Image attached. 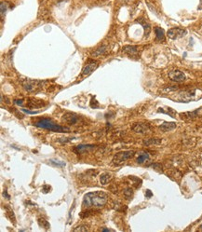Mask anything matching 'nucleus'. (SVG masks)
<instances>
[{"label": "nucleus", "mask_w": 202, "mask_h": 232, "mask_svg": "<svg viewBox=\"0 0 202 232\" xmlns=\"http://www.w3.org/2000/svg\"><path fill=\"white\" fill-rule=\"evenodd\" d=\"M96 145H79L74 148V151L77 154H82L85 153L87 151H90L92 149H94Z\"/></svg>", "instance_id": "obj_10"}, {"label": "nucleus", "mask_w": 202, "mask_h": 232, "mask_svg": "<svg viewBox=\"0 0 202 232\" xmlns=\"http://www.w3.org/2000/svg\"><path fill=\"white\" fill-rule=\"evenodd\" d=\"M49 163L53 164V165H55V166H59V167L65 166V163H64V162H59V161H56V160H49Z\"/></svg>", "instance_id": "obj_25"}, {"label": "nucleus", "mask_w": 202, "mask_h": 232, "mask_svg": "<svg viewBox=\"0 0 202 232\" xmlns=\"http://www.w3.org/2000/svg\"><path fill=\"white\" fill-rule=\"evenodd\" d=\"M160 144H161V139H158V138H151V139H148V140L143 141V145H146V146L153 145H160Z\"/></svg>", "instance_id": "obj_16"}, {"label": "nucleus", "mask_w": 202, "mask_h": 232, "mask_svg": "<svg viewBox=\"0 0 202 232\" xmlns=\"http://www.w3.org/2000/svg\"><path fill=\"white\" fill-rule=\"evenodd\" d=\"M132 194H133V191H132L131 188H126L124 190V197H125L127 200H130L132 197Z\"/></svg>", "instance_id": "obj_23"}, {"label": "nucleus", "mask_w": 202, "mask_h": 232, "mask_svg": "<svg viewBox=\"0 0 202 232\" xmlns=\"http://www.w3.org/2000/svg\"><path fill=\"white\" fill-rule=\"evenodd\" d=\"M102 231H113V230L108 229V228H102Z\"/></svg>", "instance_id": "obj_32"}, {"label": "nucleus", "mask_w": 202, "mask_h": 232, "mask_svg": "<svg viewBox=\"0 0 202 232\" xmlns=\"http://www.w3.org/2000/svg\"><path fill=\"white\" fill-rule=\"evenodd\" d=\"M145 193H146V197H147V198H151V197L153 196V194H152L151 190H146V192H145Z\"/></svg>", "instance_id": "obj_30"}, {"label": "nucleus", "mask_w": 202, "mask_h": 232, "mask_svg": "<svg viewBox=\"0 0 202 232\" xmlns=\"http://www.w3.org/2000/svg\"><path fill=\"white\" fill-rule=\"evenodd\" d=\"M177 125L174 122H164L163 124L159 126V130L161 132H170V131H173L174 129H176Z\"/></svg>", "instance_id": "obj_14"}, {"label": "nucleus", "mask_w": 202, "mask_h": 232, "mask_svg": "<svg viewBox=\"0 0 202 232\" xmlns=\"http://www.w3.org/2000/svg\"><path fill=\"white\" fill-rule=\"evenodd\" d=\"M7 9H8V3L7 2H2L1 3V7H0V9H1V17H4L5 13L7 11Z\"/></svg>", "instance_id": "obj_24"}, {"label": "nucleus", "mask_w": 202, "mask_h": 232, "mask_svg": "<svg viewBox=\"0 0 202 232\" xmlns=\"http://www.w3.org/2000/svg\"><path fill=\"white\" fill-rule=\"evenodd\" d=\"M199 229H201V230H202V225H201V226H200V227H199Z\"/></svg>", "instance_id": "obj_33"}, {"label": "nucleus", "mask_w": 202, "mask_h": 232, "mask_svg": "<svg viewBox=\"0 0 202 232\" xmlns=\"http://www.w3.org/2000/svg\"><path fill=\"white\" fill-rule=\"evenodd\" d=\"M169 77L170 80L175 81V82H183L185 80V75L183 72L180 70H172L169 73Z\"/></svg>", "instance_id": "obj_6"}, {"label": "nucleus", "mask_w": 202, "mask_h": 232, "mask_svg": "<svg viewBox=\"0 0 202 232\" xmlns=\"http://www.w3.org/2000/svg\"><path fill=\"white\" fill-rule=\"evenodd\" d=\"M168 36L170 39H177L180 38L182 36H183L184 35H186V31L183 29H181V28H171L168 31L167 33Z\"/></svg>", "instance_id": "obj_7"}, {"label": "nucleus", "mask_w": 202, "mask_h": 232, "mask_svg": "<svg viewBox=\"0 0 202 232\" xmlns=\"http://www.w3.org/2000/svg\"><path fill=\"white\" fill-rule=\"evenodd\" d=\"M98 66V62H96L94 60H89L88 64L82 69V75L83 76H89Z\"/></svg>", "instance_id": "obj_8"}, {"label": "nucleus", "mask_w": 202, "mask_h": 232, "mask_svg": "<svg viewBox=\"0 0 202 232\" xmlns=\"http://www.w3.org/2000/svg\"><path fill=\"white\" fill-rule=\"evenodd\" d=\"M74 232H78V231H82V232H84V231H88V228L86 226H79V227H77V228H74Z\"/></svg>", "instance_id": "obj_26"}, {"label": "nucleus", "mask_w": 202, "mask_h": 232, "mask_svg": "<svg viewBox=\"0 0 202 232\" xmlns=\"http://www.w3.org/2000/svg\"><path fill=\"white\" fill-rule=\"evenodd\" d=\"M135 152L134 151H122V152H118L117 153L115 156H114V159H113V163L115 165H121L123 162H125L126 160H130L131 159L132 157L134 156Z\"/></svg>", "instance_id": "obj_3"}, {"label": "nucleus", "mask_w": 202, "mask_h": 232, "mask_svg": "<svg viewBox=\"0 0 202 232\" xmlns=\"http://www.w3.org/2000/svg\"><path fill=\"white\" fill-rule=\"evenodd\" d=\"M42 81H37V80H31V79H25L21 82V85L24 87V89L28 92H36V89H38L42 86Z\"/></svg>", "instance_id": "obj_4"}, {"label": "nucleus", "mask_w": 202, "mask_h": 232, "mask_svg": "<svg viewBox=\"0 0 202 232\" xmlns=\"http://www.w3.org/2000/svg\"><path fill=\"white\" fill-rule=\"evenodd\" d=\"M22 112H25V113H27V114H31V115H34V114L39 113V112H33V111L27 110V109H22Z\"/></svg>", "instance_id": "obj_29"}, {"label": "nucleus", "mask_w": 202, "mask_h": 232, "mask_svg": "<svg viewBox=\"0 0 202 232\" xmlns=\"http://www.w3.org/2000/svg\"><path fill=\"white\" fill-rule=\"evenodd\" d=\"M24 101L22 99H21V100H14V104H17V105H24Z\"/></svg>", "instance_id": "obj_28"}, {"label": "nucleus", "mask_w": 202, "mask_h": 232, "mask_svg": "<svg viewBox=\"0 0 202 232\" xmlns=\"http://www.w3.org/2000/svg\"><path fill=\"white\" fill-rule=\"evenodd\" d=\"M155 36H157V40L158 41H163L165 39V36H164V31L162 28L160 27H155Z\"/></svg>", "instance_id": "obj_15"}, {"label": "nucleus", "mask_w": 202, "mask_h": 232, "mask_svg": "<svg viewBox=\"0 0 202 232\" xmlns=\"http://www.w3.org/2000/svg\"><path fill=\"white\" fill-rule=\"evenodd\" d=\"M6 208V212H7V215L9 216V218H10L11 221H13V223H15V217H14V213H13L12 211L10 210V208H9V206H6L5 207Z\"/></svg>", "instance_id": "obj_21"}, {"label": "nucleus", "mask_w": 202, "mask_h": 232, "mask_svg": "<svg viewBox=\"0 0 202 232\" xmlns=\"http://www.w3.org/2000/svg\"><path fill=\"white\" fill-rule=\"evenodd\" d=\"M131 129H132V131H134V132H137V133L145 134V133H146V132H148L149 127L147 125H145V124H143V123H136V124H134V125L132 126Z\"/></svg>", "instance_id": "obj_11"}, {"label": "nucleus", "mask_w": 202, "mask_h": 232, "mask_svg": "<svg viewBox=\"0 0 202 232\" xmlns=\"http://www.w3.org/2000/svg\"><path fill=\"white\" fill-rule=\"evenodd\" d=\"M123 52L128 54L129 56L132 58L137 57L138 55V48L136 46H131V45H127L123 48Z\"/></svg>", "instance_id": "obj_9"}, {"label": "nucleus", "mask_w": 202, "mask_h": 232, "mask_svg": "<svg viewBox=\"0 0 202 232\" xmlns=\"http://www.w3.org/2000/svg\"><path fill=\"white\" fill-rule=\"evenodd\" d=\"M111 180V175L109 173H102V175L100 176V183L102 185H107V184L110 182Z\"/></svg>", "instance_id": "obj_17"}, {"label": "nucleus", "mask_w": 202, "mask_h": 232, "mask_svg": "<svg viewBox=\"0 0 202 232\" xmlns=\"http://www.w3.org/2000/svg\"><path fill=\"white\" fill-rule=\"evenodd\" d=\"M62 121L64 123H66L67 125H70V126H74L78 124L79 122L81 121V118L79 116H77V114L72 113V112H67L65 113L62 117Z\"/></svg>", "instance_id": "obj_5"}, {"label": "nucleus", "mask_w": 202, "mask_h": 232, "mask_svg": "<svg viewBox=\"0 0 202 232\" xmlns=\"http://www.w3.org/2000/svg\"><path fill=\"white\" fill-rule=\"evenodd\" d=\"M108 196L105 192H89L83 198V207H102L106 204Z\"/></svg>", "instance_id": "obj_1"}, {"label": "nucleus", "mask_w": 202, "mask_h": 232, "mask_svg": "<svg viewBox=\"0 0 202 232\" xmlns=\"http://www.w3.org/2000/svg\"><path fill=\"white\" fill-rule=\"evenodd\" d=\"M34 126L41 129H46V130L51 131V132H69L70 130L68 128H64L62 126L57 125L54 123L50 118H37L36 122L34 123Z\"/></svg>", "instance_id": "obj_2"}, {"label": "nucleus", "mask_w": 202, "mask_h": 232, "mask_svg": "<svg viewBox=\"0 0 202 232\" xmlns=\"http://www.w3.org/2000/svg\"><path fill=\"white\" fill-rule=\"evenodd\" d=\"M199 110H196V111H193V112H187V113H184V114H181V117H184V119H193L197 117L198 115V112Z\"/></svg>", "instance_id": "obj_18"}, {"label": "nucleus", "mask_w": 202, "mask_h": 232, "mask_svg": "<svg viewBox=\"0 0 202 232\" xmlns=\"http://www.w3.org/2000/svg\"><path fill=\"white\" fill-rule=\"evenodd\" d=\"M37 222H38L39 226L42 228H44V229L48 230L49 228V223L46 219H44V218H38Z\"/></svg>", "instance_id": "obj_19"}, {"label": "nucleus", "mask_w": 202, "mask_h": 232, "mask_svg": "<svg viewBox=\"0 0 202 232\" xmlns=\"http://www.w3.org/2000/svg\"><path fill=\"white\" fill-rule=\"evenodd\" d=\"M108 52V46L107 45H102L98 49H96L93 52H91V57H100L102 55H104Z\"/></svg>", "instance_id": "obj_12"}, {"label": "nucleus", "mask_w": 202, "mask_h": 232, "mask_svg": "<svg viewBox=\"0 0 202 232\" xmlns=\"http://www.w3.org/2000/svg\"><path fill=\"white\" fill-rule=\"evenodd\" d=\"M49 190H50V185H45L44 186H43V188H42V191L44 192V193H48Z\"/></svg>", "instance_id": "obj_27"}, {"label": "nucleus", "mask_w": 202, "mask_h": 232, "mask_svg": "<svg viewBox=\"0 0 202 232\" xmlns=\"http://www.w3.org/2000/svg\"><path fill=\"white\" fill-rule=\"evenodd\" d=\"M148 159H149L148 153H146V152H143V153L140 154V156L137 158V162H138L139 164H142V163H143V162H145L146 160H148Z\"/></svg>", "instance_id": "obj_20"}, {"label": "nucleus", "mask_w": 202, "mask_h": 232, "mask_svg": "<svg viewBox=\"0 0 202 232\" xmlns=\"http://www.w3.org/2000/svg\"><path fill=\"white\" fill-rule=\"evenodd\" d=\"M28 106L30 108H41V107L45 106V102L34 98L29 99L28 100Z\"/></svg>", "instance_id": "obj_13"}, {"label": "nucleus", "mask_w": 202, "mask_h": 232, "mask_svg": "<svg viewBox=\"0 0 202 232\" xmlns=\"http://www.w3.org/2000/svg\"><path fill=\"white\" fill-rule=\"evenodd\" d=\"M168 109H169V111H171V110H172V109H170V108H168ZM158 113H164V114H167V115L170 116V117H175V113H176L175 111H172V112H167V111H165L163 108H158Z\"/></svg>", "instance_id": "obj_22"}, {"label": "nucleus", "mask_w": 202, "mask_h": 232, "mask_svg": "<svg viewBox=\"0 0 202 232\" xmlns=\"http://www.w3.org/2000/svg\"><path fill=\"white\" fill-rule=\"evenodd\" d=\"M3 195H4V197H6L7 199H9V195H8V193H7V191H5V192H4V194H3Z\"/></svg>", "instance_id": "obj_31"}]
</instances>
